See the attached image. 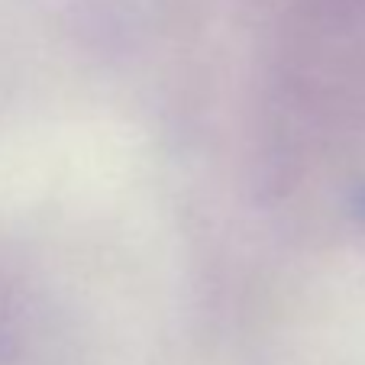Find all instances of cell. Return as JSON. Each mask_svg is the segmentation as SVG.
<instances>
[{
	"label": "cell",
	"mask_w": 365,
	"mask_h": 365,
	"mask_svg": "<svg viewBox=\"0 0 365 365\" xmlns=\"http://www.w3.org/2000/svg\"><path fill=\"white\" fill-rule=\"evenodd\" d=\"M352 214H356L359 220L365 223V187H362V191L356 194V197H352Z\"/></svg>",
	"instance_id": "obj_1"
}]
</instances>
